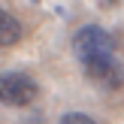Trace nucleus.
I'll list each match as a JSON object with an SVG mask.
<instances>
[{
  "label": "nucleus",
  "instance_id": "1",
  "mask_svg": "<svg viewBox=\"0 0 124 124\" xmlns=\"http://www.w3.org/2000/svg\"><path fill=\"white\" fill-rule=\"evenodd\" d=\"M70 46H73V54H76L79 64H88V61H97V58H112V54H118L115 36L109 33L106 27H100V24H82V27L73 33Z\"/></svg>",
  "mask_w": 124,
  "mask_h": 124
},
{
  "label": "nucleus",
  "instance_id": "2",
  "mask_svg": "<svg viewBox=\"0 0 124 124\" xmlns=\"http://www.w3.org/2000/svg\"><path fill=\"white\" fill-rule=\"evenodd\" d=\"M79 67H82V73L97 88L118 91L124 85V61L118 54H112V58H97V61H88V64H79Z\"/></svg>",
  "mask_w": 124,
  "mask_h": 124
},
{
  "label": "nucleus",
  "instance_id": "3",
  "mask_svg": "<svg viewBox=\"0 0 124 124\" xmlns=\"http://www.w3.org/2000/svg\"><path fill=\"white\" fill-rule=\"evenodd\" d=\"M36 100V82L27 73H0V103L27 106Z\"/></svg>",
  "mask_w": 124,
  "mask_h": 124
},
{
  "label": "nucleus",
  "instance_id": "4",
  "mask_svg": "<svg viewBox=\"0 0 124 124\" xmlns=\"http://www.w3.org/2000/svg\"><path fill=\"white\" fill-rule=\"evenodd\" d=\"M21 36H24L21 21H18L12 12L0 9V48H12V46H18V42H21Z\"/></svg>",
  "mask_w": 124,
  "mask_h": 124
},
{
  "label": "nucleus",
  "instance_id": "5",
  "mask_svg": "<svg viewBox=\"0 0 124 124\" xmlns=\"http://www.w3.org/2000/svg\"><path fill=\"white\" fill-rule=\"evenodd\" d=\"M61 124H97L91 115H85V112H67L64 118H61Z\"/></svg>",
  "mask_w": 124,
  "mask_h": 124
},
{
  "label": "nucleus",
  "instance_id": "6",
  "mask_svg": "<svg viewBox=\"0 0 124 124\" xmlns=\"http://www.w3.org/2000/svg\"><path fill=\"white\" fill-rule=\"evenodd\" d=\"M97 3H106V6H115L118 0H97Z\"/></svg>",
  "mask_w": 124,
  "mask_h": 124
}]
</instances>
